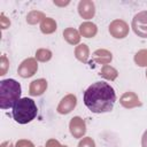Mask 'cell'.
I'll list each match as a JSON object with an SVG mask.
<instances>
[{
	"label": "cell",
	"mask_w": 147,
	"mask_h": 147,
	"mask_svg": "<svg viewBox=\"0 0 147 147\" xmlns=\"http://www.w3.org/2000/svg\"><path fill=\"white\" fill-rule=\"evenodd\" d=\"M16 147H34L33 144L30 140H25V139H21L16 142Z\"/></svg>",
	"instance_id": "cb8c5ba5"
},
{
	"label": "cell",
	"mask_w": 147,
	"mask_h": 147,
	"mask_svg": "<svg viewBox=\"0 0 147 147\" xmlns=\"http://www.w3.org/2000/svg\"><path fill=\"white\" fill-rule=\"evenodd\" d=\"M76 105H77V98L74 94H68L60 101L56 110L59 114L65 115V114H69L71 110H74Z\"/></svg>",
	"instance_id": "ba28073f"
},
{
	"label": "cell",
	"mask_w": 147,
	"mask_h": 147,
	"mask_svg": "<svg viewBox=\"0 0 147 147\" xmlns=\"http://www.w3.org/2000/svg\"><path fill=\"white\" fill-rule=\"evenodd\" d=\"M47 88V82L44 78H39L36 79L33 82H31L30 87H29V94L32 96H38L41 95Z\"/></svg>",
	"instance_id": "7c38bea8"
},
{
	"label": "cell",
	"mask_w": 147,
	"mask_h": 147,
	"mask_svg": "<svg viewBox=\"0 0 147 147\" xmlns=\"http://www.w3.org/2000/svg\"><path fill=\"white\" fill-rule=\"evenodd\" d=\"M45 18L44 13L39 11V10H32L26 16V22L29 24H37L39 22H42V20Z\"/></svg>",
	"instance_id": "ac0fdd59"
},
{
	"label": "cell",
	"mask_w": 147,
	"mask_h": 147,
	"mask_svg": "<svg viewBox=\"0 0 147 147\" xmlns=\"http://www.w3.org/2000/svg\"><path fill=\"white\" fill-rule=\"evenodd\" d=\"M37 69H38L37 60L33 57H28L24 61H22V63L20 64L17 69V74L23 78H29L37 72Z\"/></svg>",
	"instance_id": "8992f818"
},
{
	"label": "cell",
	"mask_w": 147,
	"mask_h": 147,
	"mask_svg": "<svg viewBox=\"0 0 147 147\" xmlns=\"http://www.w3.org/2000/svg\"><path fill=\"white\" fill-rule=\"evenodd\" d=\"M119 102H121V105H122L124 108H129V109H130V108L138 107V106L141 105V102H140L138 95H137L136 93H133V92H125V93L121 96Z\"/></svg>",
	"instance_id": "8fae6325"
},
{
	"label": "cell",
	"mask_w": 147,
	"mask_h": 147,
	"mask_svg": "<svg viewBox=\"0 0 147 147\" xmlns=\"http://www.w3.org/2000/svg\"><path fill=\"white\" fill-rule=\"evenodd\" d=\"M46 147H67V146H62L56 139H49L46 142Z\"/></svg>",
	"instance_id": "d4e9b609"
},
{
	"label": "cell",
	"mask_w": 147,
	"mask_h": 147,
	"mask_svg": "<svg viewBox=\"0 0 147 147\" xmlns=\"http://www.w3.org/2000/svg\"><path fill=\"white\" fill-rule=\"evenodd\" d=\"M21 85L15 79H3L0 82V108H13L20 100Z\"/></svg>",
	"instance_id": "7a4b0ae2"
},
{
	"label": "cell",
	"mask_w": 147,
	"mask_h": 147,
	"mask_svg": "<svg viewBox=\"0 0 147 147\" xmlns=\"http://www.w3.org/2000/svg\"><path fill=\"white\" fill-rule=\"evenodd\" d=\"M134 62L139 67H147V49H140L134 55Z\"/></svg>",
	"instance_id": "d6986e66"
},
{
	"label": "cell",
	"mask_w": 147,
	"mask_h": 147,
	"mask_svg": "<svg viewBox=\"0 0 147 147\" xmlns=\"http://www.w3.org/2000/svg\"><path fill=\"white\" fill-rule=\"evenodd\" d=\"M78 13L85 20H91L95 14L94 2L91 0H82L78 3Z\"/></svg>",
	"instance_id": "9c48e42d"
},
{
	"label": "cell",
	"mask_w": 147,
	"mask_h": 147,
	"mask_svg": "<svg viewBox=\"0 0 147 147\" xmlns=\"http://www.w3.org/2000/svg\"><path fill=\"white\" fill-rule=\"evenodd\" d=\"M63 37L70 45H76L80 40V33L74 28H67L63 30Z\"/></svg>",
	"instance_id": "5bb4252c"
},
{
	"label": "cell",
	"mask_w": 147,
	"mask_h": 147,
	"mask_svg": "<svg viewBox=\"0 0 147 147\" xmlns=\"http://www.w3.org/2000/svg\"><path fill=\"white\" fill-rule=\"evenodd\" d=\"M132 29L134 33L141 38H147V10L134 15L132 20Z\"/></svg>",
	"instance_id": "277c9868"
},
{
	"label": "cell",
	"mask_w": 147,
	"mask_h": 147,
	"mask_svg": "<svg viewBox=\"0 0 147 147\" xmlns=\"http://www.w3.org/2000/svg\"><path fill=\"white\" fill-rule=\"evenodd\" d=\"M78 147H95V142H94V140H93L92 138L85 137V138H83V139L79 141Z\"/></svg>",
	"instance_id": "7402d4cb"
},
{
	"label": "cell",
	"mask_w": 147,
	"mask_h": 147,
	"mask_svg": "<svg viewBox=\"0 0 147 147\" xmlns=\"http://www.w3.org/2000/svg\"><path fill=\"white\" fill-rule=\"evenodd\" d=\"M99 75H100L101 77L108 79V80H115V79L117 78V76H118V71H117L114 67H111V65H109V64H106V65H103V67L101 68Z\"/></svg>",
	"instance_id": "e0dca14e"
},
{
	"label": "cell",
	"mask_w": 147,
	"mask_h": 147,
	"mask_svg": "<svg viewBox=\"0 0 147 147\" xmlns=\"http://www.w3.org/2000/svg\"><path fill=\"white\" fill-rule=\"evenodd\" d=\"M141 147H147V130L142 134V138H141Z\"/></svg>",
	"instance_id": "484cf974"
},
{
	"label": "cell",
	"mask_w": 147,
	"mask_h": 147,
	"mask_svg": "<svg viewBox=\"0 0 147 147\" xmlns=\"http://www.w3.org/2000/svg\"><path fill=\"white\" fill-rule=\"evenodd\" d=\"M129 25L123 20H114L109 24V33L117 39H123L129 34Z\"/></svg>",
	"instance_id": "5b68a950"
},
{
	"label": "cell",
	"mask_w": 147,
	"mask_h": 147,
	"mask_svg": "<svg viewBox=\"0 0 147 147\" xmlns=\"http://www.w3.org/2000/svg\"><path fill=\"white\" fill-rule=\"evenodd\" d=\"M75 56L83 63H86L90 56V49L86 44H80L75 48Z\"/></svg>",
	"instance_id": "9a60e30c"
},
{
	"label": "cell",
	"mask_w": 147,
	"mask_h": 147,
	"mask_svg": "<svg viewBox=\"0 0 147 147\" xmlns=\"http://www.w3.org/2000/svg\"><path fill=\"white\" fill-rule=\"evenodd\" d=\"M51 57H52V52L49 49L40 48L36 52V60H38L40 62H47L51 60Z\"/></svg>",
	"instance_id": "ffe728a7"
},
{
	"label": "cell",
	"mask_w": 147,
	"mask_h": 147,
	"mask_svg": "<svg viewBox=\"0 0 147 147\" xmlns=\"http://www.w3.org/2000/svg\"><path fill=\"white\" fill-rule=\"evenodd\" d=\"M98 28L92 22H84L79 26V33L85 38H92L96 34Z\"/></svg>",
	"instance_id": "4fadbf2b"
},
{
	"label": "cell",
	"mask_w": 147,
	"mask_h": 147,
	"mask_svg": "<svg viewBox=\"0 0 147 147\" xmlns=\"http://www.w3.org/2000/svg\"><path fill=\"white\" fill-rule=\"evenodd\" d=\"M0 147H14V146H13V142L11 141H3L0 145Z\"/></svg>",
	"instance_id": "4316f807"
},
{
	"label": "cell",
	"mask_w": 147,
	"mask_h": 147,
	"mask_svg": "<svg viewBox=\"0 0 147 147\" xmlns=\"http://www.w3.org/2000/svg\"><path fill=\"white\" fill-rule=\"evenodd\" d=\"M111 60H113V54H111L108 49L101 48V49H96V51L93 53V57H92V60H91L90 63L92 64V63L95 62V63L106 65V64L110 63Z\"/></svg>",
	"instance_id": "30bf717a"
},
{
	"label": "cell",
	"mask_w": 147,
	"mask_h": 147,
	"mask_svg": "<svg viewBox=\"0 0 147 147\" xmlns=\"http://www.w3.org/2000/svg\"><path fill=\"white\" fill-rule=\"evenodd\" d=\"M146 78H147V70H146Z\"/></svg>",
	"instance_id": "83f0119b"
},
{
	"label": "cell",
	"mask_w": 147,
	"mask_h": 147,
	"mask_svg": "<svg viewBox=\"0 0 147 147\" xmlns=\"http://www.w3.org/2000/svg\"><path fill=\"white\" fill-rule=\"evenodd\" d=\"M9 25H10L9 18H7L3 13H1V15H0V26H1V29L5 30V29L9 28Z\"/></svg>",
	"instance_id": "603a6c76"
},
{
	"label": "cell",
	"mask_w": 147,
	"mask_h": 147,
	"mask_svg": "<svg viewBox=\"0 0 147 147\" xmlns=\"http://www.w3.org/2000/svg\"><path fill=\"white\" fill-rule=\"evenodd\" d=\"M69 129H70V133L74 136V138H82L86 133L85 121L83 118H80L79 116H75L74 118H71V121L69 123Z\"/></svg>",
	"instance_id": "52a82bcc"
},
{
	"label": "cell",
	"mask_w": 147,
	"mask_h": 147,
	"mask_svg": "<svg viewBox=\"0 0 147 147\" xmlns=\"http://www.w3.org/2000/svg\"><path fill=\"white\" fill-rule=\"evenodd\" d=\"M38 114V108L34 101L30 98L20 99L13 107V117L20 124L30 123Z\"/></svg>",
	"instance_id": "3957f363"
},
{
	"label": "cell",
	"mask_w": 147,
	"mask_h": 147,
	"mask_svg": "<svg viewBox=\"0 0 147 147\" xmlns=\"http://www.w3.org/2000/svg\"><path fill=\"white\" fill-rule=\"evenodd\" d=\"M40 30L45 34H51L56 30V22L51 17H45L40 23Z\"/></svg>",
	"instance_id": "2e32d148"
},
{
	"label": "cell",
	"mask_w": 147,
	"mask_h": 147,
	"mask_svg": "<svg viewBox=\"0 0 147 147\" xmlns=\"http://www.w3.org/2000/svg\"><path fill=\"white\" fill-rule=\"evenodd\" d=\"M8 68H9V61L6 57V55H2L1 56V60H0V76L6 75Z\"/></svg>",
	"instance_id": "44dd1931"
},
{
	"label": "cell",
	"mask_w": 147,
	"mask_h": 147,
	"mask_svg": "<svg viewBox=\"0 0 147 147\" xmlns=\"http://www.w3.org/2000/svg\"><path fill=\"white\" fill-rule=\"evenodd\" d=\"M116 101V93L114 88L105 82L93 83L84 92V103L92 113L110 111Z\"/></svg>",
	"instance_id": "6da1fadb"
}]
</instances>
